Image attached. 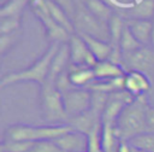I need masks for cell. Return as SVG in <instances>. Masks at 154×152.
Segmentation results:
<instances>
[{
  "instance_id": "cell-17",
  "label": "cell",
  "mask_w": 154,
  "mask_h": 152,
  "mask_svg": "<svg viewBox=\"0 0 154 152\" xmlns=\"http://www.w3.org/2000/svg\"><path fill=\"white\" fill-rule=\"evenodd\" d=\"M70 51H69V43L64 42L60 43V47L58 49V52L55 53L53 60H52V65H51V70H49V75H48V80L54 81L63 71H65L69 66H70Z\"/></svg>"
},
{
  "instance_id": "cell-32",
  "label": "cell",
  "mask_w": 154,
  "mask_h": 152,
  "mask_svg": "<svg viewBox=\"0 0 154 152\" xmlns=\"http://www.w3.org/2000/svg\"><path fill=\"white\" fill-rule=\"evenodd\" d=\"M58 6H60L71 18H73L75 8H76V0H52Z\"/></svg>"
},
{
  "instance_id": "cell-28",
  "label": "cell",
  "mask_w": 154,
  "mask_h": 152,
  "mask_svg": "<svg viewBox=\"0 0 154 152\" xmlns=\"http://www.w3.org/2000/svg\"><path fill=\"white\" fill-rule=\"evenodd\" d=\"M22 18L19 17H5L0 18V35L11 34L20 30Z\"/></svg>"
},
{
  "instance_id": "cell-36",
  "label": "cell",
  "mask_w": 154,
  "mask_h": 152,
  "mask_svg": "<svg viewBox=\"0 0 154 152\" xmlns=\"http://www.w3.org/2000/svg\"><path fill=\"white\" fill-rule=\"evenodd\" d=\"M140 152H147V151H140Z\"/></svg>"
},
{
  "instance_id": "cell-35",
  "label": "cell",
  "mask_w": 154,
  "mask_h": 152,
  "mask_svg": "<svg viewBox=\"0 0 154 152\" xmlns=\"http://www.w3.org/2000/svg\"><path fill=\"white\" fill-rule=\"evenodd\" d=\"M150 47L154 48V18H153V29H152V36H150Z\"/></svg>"
},
{
  "instance_id": "cell-1",
  "label": "cell",
  "mask_w": 154,
  "mask_h": 152,
  "mask_svg": "<svg viewBox=\"0 0 154 152\" xmlns=\"http://www.w3.org/2000/svg\"><path fill=\"white\" fill-rule=\"evenodd\" d=\"M149 105L147 94L135 98L125 106L116 122L120 140H131L146 131V110Z\"/></svg>"
},
{
  "instance_id": "cell-3",
  "label": "cell",
  "mask_w": 154,
  "mask_h": 152,
  "mask_svg": "<svg viewBox=\"0 0 154 152\" xmlns=\"http://www.w3.org/2000/svg\"><path fill=\"white\" fill-rule=\"evenodd\" d=\"M73 130L71 125L66 124H48V125H28L13 124L10 125L4 134L5 141H45L54 140L69 131Z\"/></svg>"
},
{
  "instance_id": "cell-10",
  "label": "cell",
  "mask_w": 154,
  "mask_h": 152,
  "mask_svg": "<svg viewBox=\"0 0 154 152\" xmlns=\"http://www.w3.org/2000/svg\"><path fill=\"white\" fill-rule=\"evenodd\" d=\"M69 51H70V63L78 66L94 68L97 59L90 52L87 43L82 39V36L77 33L72 34L67 41Z\"/></svg>"
},
{
  "instance_id": "cell-21",
  "label": "cell",
  "mask_w": 154,
  "mask_h": 152,
  "mask_svg": "<svg viewBox=\"0 0 154 152\" xmlns=\"http://www.w3.org/2000/svg\"><path fill=\"white\" fill-rule=\"evenodd\" d=\"M47 6H48V11H49V14L52 16V18L60 25L63 27L70 35L75 34L76 33V29H75V24L72 22V18L60 7L58 6L55 2H53L52 0H47Z\"/></svg>"
},
{
  "instance_id": "cell-6",
  "label": "cell",
  "mask_w": 154,
  "mask_h": 152,
  "mask_svg": "<svg viewBox=\"0 0 154 152\" xmlns=\"http://www.w3.org/2000/svg\"><path fill=\"white\" fill-rule=\"evenodd\" d=\"M30 5H31V10L34 14L36 16V18H38L41 23L43 24L47 40L51 43L52 42L64 43L69 41L71 35L52 18L48 11L47 0H31Z\"/></svg>"
},
{
  "instance_id": "cell-27",
  "label": "cell",
  "mask_w": 154,
  "mask_h": 152,
  "mask_svg": "<svg viewBox=\"0 0 154 152\" xmlns=\"http://www.w3.org/2000/svg\"><path fill=\"white\" fill-rule=\"evenodd\" d=\"M32 141H5L2 140L0 152H29Z\"/></svg>"
},
{
  "instance_id": "cell-7",
  "label": "cell",
  "mask_w": 154,
  "mask_h": 152,
  "mask_svg": "<svg viewBox=\"0 0 154 152\" xmlns=\"http://www.w3.org/2000/svg\"><path fill=\"white\" fill-rule=\"evenodd\" d=\"M63 101L69 119L73 118L90 110L91 90L88 88L71 87L63 92Z\"/></svg>"
},
{
  "instance_id": "cell-31",
  "label": "cell",
  "mask_w": 154,
  "mask_h": 152,
  "mask_svg": "<svg viewBox=\"0 0 154 152\" xmlns=\"http://www.w3.org/2000/svg\"><path fill=\"white\" fill-rule=\"evenodd\" d=\"M29 152H64L53 140L36 141L32 144Z\"/></svg>"
},
{
  "instance_id": "cell-2",
  "label": "cell",
  "mask_w": 154,
  "mask_h": 152,
  "mask_svg": "<svg viewBox=\"0 0 154 152\" xmlns=\"http://www.w3.org/2000/svg\"><path fill=\"white\" fill-rule=\"evenodd\" d=\"M59 47H60L59 42H52L46 49V52L36 62H34L29 68L23 69L20 71L8 72L5 76H2L0 81V87L4 88L10 84H14L18 82H29V81L36 82L40 86L43 84L45 81L48 78L52 60L55 53L58 52Z\"/></svg>"
},
{
  "instance_id": "cell-12",
  "label": "cell",
  "mask_w": 154,
  "mask_h": 152,
  "mask_svg": "<svg viewBox=\"0 0 154 152\" xmlns=\"http://www.w3.org/2000/svg\"><path fill=\"white\" fill-rule=\"evenodd\" d=\"M101 116H102V113H100V112L90 109V110H88L87 112H84V113H82L79 116H76L73 118H70L67 121V124L71 125L73 130L88 135L95 128L102 125V123H101Z\"/></svg>"
},
{
  "instance_id": "cell-18",
  "label": "cell",
  "mask_w": 154,
  "mask_h": 152,
  "mask_svg": "<svg viewBox=\"0 0 154 152\" xmlns=\"http://www.w3.org/2000/svg\"><path fill=\"white\" fill-rule=\"evenodd\" d=\"M69 78H70V82L73 87L87 88L95 80V75H94L93 68L78 66V65L70 64V66H69Z\"/></svg>"
},
{
  "instance_id": "cell-11",
  "label": "cell",
  "mask_w": 154,
  "mask_h": 152,
  "mask_svg": "<svg viewBox=\"0 0 154 152\" xmlns=\"http://www.w3.org/2000/svg\"><path fill=\"white\" fill-rule=\"evenodd\" d=\"M124 89L135 98L144 95L150 89V80L144 72L137 70L126 71L124 76Z\"/></svg>"
},
{
  "instance_id": "cell-30",
  "label": "cell",
  "mask_w": 154,
  "mask_h": 152,
  "mask_svg": "<svg viewBox=\"0 0 154 152\" xmlns=\"http://www.w3.org/2000/svg\"><path fill=\"white\" fill-rule=\"evenodd\" d=\"M101 127L95 128L88 134V148L85 152H102L101 147Z\"/></svg>"
},
{
  "instance_id": "cell-16",
  "label": "cell",
  "mask_w": 154,
  "mask_h": 152,
  "mask_svg": "<svg viewBox=\"0 0 154 152\" xmlns=\"http://www.w3.org/2000/svg\"><path fill=\"white\" fill-rule=\"evenodd\" d=\"M96 80H112L125 76L126 71L122 65L114 64L111 60H97L93 68Z\"/></svg>"
},
{
  "instance_id": "cell-33",
  "label": "cell",
  "mask_w": 154,
  "mask_h": 152,
  "mask_svg": "<svg viewBox=\"0 0 154 152\" xmlns=\"http://www.w3.org/2000/svg\"><path fill=\"white\" fill-rule=\"evenodd\" d=\"M144 133H154V106L150 104L146 110V131Z\"/></svg>"
},
{
  "instance_id": "cell-26",
  "label": "cell",
  "mask_w": 154,
  "mask_h": 152,
  "mask_svg": "<svg viewBox=\"0 0 154 152\" xmlns=\"http://www.w3.org/2000/svg\"><path fill=\"white\" fill-rule=\"evenodd\" d=\"M129 141L140 151L154 152V133H142Z\"/></svg>"
},
{
  "instance_id": "cell-24",
  "label": "cell",
  "mask_w": 154,
  "mask_h": 152,
  "mask_svg": "<svg viewBox=\"0 0 154 152\" xmlns=\"http://www.w3.org/2000/svg\"><path fill=\"white\" fill-rule=\"evenodd\" d=\"M31 4V0H6L0 7V18L19 17L22 18L25 7Z\"/></svg>"
},
{
  "instance_id": "cell-34",
  "label": "cell",
  "mask_w": 154,
  "mask_h": 152,
  "mask_svg": "<svg viewBox=\"0 0 154 152\" xmlns=\"http://www.w3.org/2000/svg\"><path fill=\"white\" fill-rule=\"evenodd\" d=\"M118 152H140V150L136 148L129 140H122Z\"/></svg>"
},
{
  "instance_id": "cell-29",
  "label": "cell",
  "mask_w": 154,
  "mask_h": 152,
  "mask_svg": "<svg viewBox=\"0 0 154 152\" xmlns=\"http://www.w3.org/2000/svg\"><path fill=\"white\" fill-rule=\"evenodd\" d=\"M20 36V30L11 33V34H4L0 35V53L1 55H6V53L17 43Z\"/></svg>"
},
{
  "instance_id": "cell-22",
  "label": "cell",
  "mask_w": 154,
  "mask_h": 152,
  "mask_svg": "<svg viewBox=\"0 0 154 152\" xmlns=\"http://www.w3.org/2000/svg\"><path fill=\"white\" fill-rule=\"evenodd\" d=\"M109 27V45L112 51H122L120 49V37L125 27V19L119 14L114 13L108 22Z\"/></svg>"
},
{
  "instance_id": "cell-14",
  "label": "cell",
  "mask_w": 154,
  "mask_h": 152,
  "mask_svg": "<svg viewBox=\"0 0 154 152\" xmlns=\"http://www.w3.org/2000/svg\"><path fill=\"white\" fill-rule=\"evenodd\" d=\"M125 24L142 46H150L153 19H125Z\"/></svg>"
},
{
  "instance_id": "cell-19",
  "label": "cell",
  "mask_w": 154,
  "mask_h": 152,
  "mask_svg": "<svg viewBox=\"0 0 154 152\" xmlns=\"http://www.w3.org/2000/svg\"><path fill=\"white\" fill-rule=\"evenodd\" d=\"M79 35L82 36V39L87 43L88 48L90 49V52L95 55V58L97 60H106L109 58V54L112 52V47H111L108 41H103V40L93 37V36L87 35V34H79Z\"/></svg>"
},
{
  "instance_id": "cell-5",
  "label": "cell",
  "mask_w": 154,
  "mask_h": 152,
  "mask_svg": "<svg viewBox=\"0 0 154 152\" xmlns=\"http://www.w3.org/2000/svg\"><path fill=\"white\" fill-rule=\"evenodd\" d=\"M72 22L75 24L76 33L87 34L103 41H109L108 23H105L96 18L83 2L76 1V8Z\"/></svg>"
},
{
  "instance_id": "cell-8",
  "label": "cell",
  "mask_w": 154,
  "mask_h": 152,
  "mask_svg": "<svg viewBox=\"0 0 154 152\" xmlns=\"http://www.w3.org/2000/svg\"><path fill=\"white\" fill-rule=\"evenodd\" d=\"M134 99H135V97H132L125 89L111 93L108 95L107 103H106L105 109L102 111L101 123L102 124H116V122H117L118 117L120 116L122 111Z\"/></svg>"
},
{
  "instance_id": "cell-9",
  "label": "cell",
  "mask_w": 154,
  "mask_h": 152,
  "mask_svg": "<svg viewBox=\"0 0 154 152\" xmlns=\"http://www.w3.org/2000/svg\"><path fill=\"white\" fill-rule=\"evenodd\" d=\"M123 64L128 71L137 70L148 74L154 70V48L142 46L131 53H123Z\"/></svg>"
},
{
  "instance_id": "cell-20",
  "label": "cell",
  "mask_w": 154,
  "mask_h": 152,
  "mask_svg": "<svg viewBox=\"0 0 154 152\" xmlns=\"http://www.w3.org/2000/svg\"><path fill=\"white\" fill-rule=\"evenodd\" d=\"M120 138L116 130V124H102L101 127V147L102 152H118Z\"/></svg>"
},
{
  "instance_id": "cell-15",
  "label": "cell",
  "mask_w": 154,
  "mask_h": 152,
  "mask_svg": "<svg viewBox=\"0 0 154 152\" xmlns=\"http://www.w3.org/2000/svg\"><path fill=\"white\" fill-rule=\"evenodd\" d=\"M119 14L124 19H152L154 17V0H140Z\"/></svg>"
},
{
  "instance_id": "cell-23",
  "label": "cell",
  "mask_w": 154,
  "mask_h": 152,
  "mask_svg": "<svg viewBox=\"0 0 154 152\" xmlns=\"http://www.w3.org/2000/svg\"><path fill=\"white\" fill-rule=\"evenodd\" d=\"M83 4L96 18H99L105 23H108L112 16L116 13L114 10L109 5H107L106 1L103 0H85Z\"/></svg>"
},
{
  "instance_id": "cell-13",
  "label": "cell",
  "mask_w": 154,
  "mask_h": 152,
  "mask_svg": "<svg viewBox=\"0 0 154 152\" xmlns=\"http://www.w3.org/2000/svg\"><path fill=\"white\" fill-rule=\"evenodd\" d=\"M64 152H85L88 148V135L71 130L53 140Z\"/></svg>"
},
{
  "instance_id": "cell-25",
  "label": "cell",
  "mask_w": 154,
  "mask_h": 152,
  "mask_svg": "<svg viewBox=\"0 0 154 152\" xmlns=\"http://www.w3.org/2000/svg\"><path fill=\"white\" fill-rule=\"evenodd\" d=\"M142 45L136 40V37L132 35V33L130 31V29L126 27H124L122 37H120V49L123 53H131L138 48H141Z\"/></svg>"
},
{
  "instance_id": "cell-4",
  "label": "cell",
  "mask_w": 154,
  "mask_h": 152,
  "mask_svg": "<svg viewBox=\"0 0 154 152\" xmlns=\"http://www.w3.org/2000/svg\"><path fill=\"white\" fill-rule=\"evenodd\" d=\"M41 112L46 122L51 124H66L69 117L65 111L63 93L57 88L54 81L46 80L41 84Z\"/></svg>"
}]
</instances>
